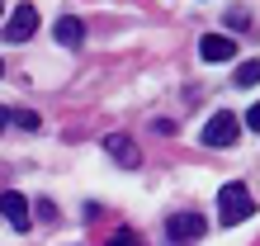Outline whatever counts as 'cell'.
<instances>
[{
  "instance_id": "10",
  "label": "cell",
  "mask_w": 260,
  "mask_h": 246,
  "mask_svg": "<svg viewBox=\"0 0 260 246\" xmlns=\"http://www.w3.org/2000/svg\"><path fill=\"white\" fill-rule=\"evenodd\" d=\"M237 85H246V90H251V85H260V62H255V57L237 67Z\"/></svg>"
},
{
  "instance_id": "11",
  "label": "cell",
  "mask_w": 260,
  "mask_h": 246,
  "mask_svg": "<svg viewBox=\"0 0 260 246\" xmlns=\"http://www.w3.org/2000/svg\"><path fill=\"white\" fill-rule=\"evenodd\" d=\"M109 246H137V237H133V232H128V227H118V232H114V237H109Z\"/></svg>"
},
{
  "instance_id": "8",
  "label": "cell",
  "mask_w": 260,
  "mask_h": 246,
  "mask_svg": "<svg viewBox=\"0 0 260 246\" xmlns=\"http://www.w3.org/2000/svg\"><path fill=\"white\" fill-rule=\"evenodd\" d=\"M57 43H62V48H81V43H85V24L71 19V14L57 19Z\"/></svg>"
},
{
  "instance_id": "6",
  "label": "cell",
  "mask_w": 260,
  "mask_h": 246,
  "mask_svg": "<svg viewBox=\"0 0 260 246\" xmlns=\"http://www.w3.org/2000/svg\"><path fill=\"white\" fill-rule=\"evenodd\" d=\"M199 57H204L208 67H222V62L237 57V43L227 34H204V38H199Z\"/></svg>"
},
{
  "instance_id": "1",
  "label": "cell",
  "mask_w": 260,
  "mask_h": 246,
  "mask_svg": "<svg viewBox=\"0 0 260 246\" xmlns=\"http://www.w3.org/2000/svg\"><path fill=\"white\" fill-rule=\"evenodd\" d=\"M255 213V199H251V190L241 180H227L222 190H218V223L222 227H237V223H246Z\"/></svg>"
},
{
  "instance_id": "13",
  "label": "cell",
  "mask_w": 260,
  "mask_h": 246,
  "mask_svg": "<svg viewBox=\"0 0 260 246\" xmlns=\"http://www.w3.org/2000/svg\"><path fill=\"white\" fill-rule=\"evenodd\" d=\"M10 128V109H0V133H5Z\"/></svg>"
},
{
  "instance_id": "7",
  "label": "cell",
  "mask_w": 260,
  "mask_h": 246,
  "mask_svg": "<svg viewBox=\"0 0 260 246\" xmlns=\"http://www.w3.org/2000/svg\"><path fill=\"white\" fill-rule=\"evenodd\" d=\"M0 213H5V223L14 227V232H28V223H34V213H28V199H24V194H14V190L0 194Z\"/></svg>"
},
{
  "instance_id": "9",
  "label": "cell",
  "mask_w": 260,
  "mask_h": 246,
  "mask_svg": "<svg viewBox=\"0 0 260 246\" xmlns=\"http://www.w3.org/2000/svg\"><path fill=\"white\" fill-rule=\"evenodd\" d=\"M10 123H14V128H24V133H38V128H43V118H38L34 109H14Z\"/></svg>"
},
{
  "instance_id": "16",
  "label": "cell",
  "mask_w": 260,
  "mask_h": 246,
  "mask_svg": "<svg viewBox=\"0 0 260 246\" xmlns=\"http://www.w3.org/2000/svg\"><path fill=\"white\" fill-rule=\"evenodd\" d=\"M0 10H5V5H0Z\"/></svg>"
},
{
  "instance_id": "12",
  "label": "cell",
  "mask_w": 260,
  "mask_h": 246,
  "mask_svg": "<svg viewBox=\"0 0 260 246\" xmlns=\"http://www.w3.org/2000/svg\"><path fill=\"white\" fill-rule=\"evenodd\" d=\"M246 128H251V133H260V104H251V114H246Z\"/></svg>"
},
{
  "instance_id": "5",
  "label": "cell",
  "mask_w": 260,
  "mask_h": 246,
  "mask_svg": "<svg viewBox=\"0 0 260 246\" xmlns=\"http://www.w3.org/2000/svg\"><path fill=\"white\" fill-rule=\"evenodd\" d=\"M0 34H5V43H24V38H34V34H38V10H34V5H19Z\"/></svg>"
},
{
  "instance_id": "2",
  "label": "cell",
  "mask_w": 260,
  "mask_h": 246,
  "mask_svg": "<svg viewBox=\"0 0 260 246\" xmlns=\"http://www.w3.org/2000/svg\"><path fill=\"white\" fill-rule=\"evenodd\" d=\"M237 137H241V118L227 114V109H218V114L204 123V142H208V147H232Z\"/></svg>"
},
{
  "instance_id": "4",
  "label": "cell",
  "mask_w": 260,
  "mask_h": 246,
  "mask_svg": "<svg viewBox=\"0 0 260 246\" xmlns=\"http://www.w3.org/2000/svg\"><path fill=\"white\" fill-rule=\"evenodd\" d=\"M104 151H109L123 171H137V166H142V151H137V142L128 133H104Z\"/></svg>"
},
{
  "instance_id": "15",
  "label": "cell",
  "mask_w": 260,
  "mask_h": 246,
  "mask_svg": "<svg viewBox=\"0 0 260 246\" xmlns=\"http://www.w3.org/2000/svg\"><path fill=\"white\" fill-rule=\"evenodd\" d=\"M0 71H5V67H0Z\"/></svg>"
},
{
  "instance_id": "3",
  "label": "cell",
  "mask_w": 260,
  "mask_h": 246,
  "mask_svg": "<svg viewBox=\"0 0 260 246\" xmlns=\"http://www.w3.org/2000/svg\"><path fill=\"white\" fill-rule=\"evenodd\" d=\"M166 232H171V241H194L208 232V218L204 213H171L166 218Z\"/></svg>"
},
{
  "instance_id": "14",
  "label": "cell",
  "mask_w": 260,
  "mask_h": 246,
  "mask_svg": "<svg viewBox=\"0 0 260 246\" xmlns=\"http://www.w3.org/2000/svg\"><path fill=\"white\" fill-rule=\"evenodd\" d=\"M171 246H185V241H171Z\"/></svg>"
}]
</instances>
